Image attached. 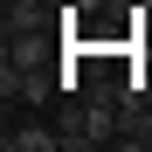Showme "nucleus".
<instances>
[{
  "mask_svg": "<svg viewBox=\"0 0 152 152\" xmlns=\"http://www.w3.org/2000/svg\"><path fill=\"white\" fill-rule=\"evenodd\" d=\"M0 97L7 104H28V111L56 104L62 97V62H0Z\"/></svg>",
  "mask_w": 152,
  "mask_h": 152,
  "instance_id": "1",
  "label": "nucleus"
},
{
  "mask_svg": "<svg viewBox=\"0 0 152 152\" xmlns=\"http://www.w3.org/2000/svg\"><path fill=\"white\" fill-rule=\"evenodd\" d=\"M7 152H62V124H42V118H14L7 104V132H0Z\"/></svg>",
  "mask_w": 152,
  "mask_h": 152,
  "instance_id": "2",
  "label": "nucleus"
},
{
  "mask_svg": "<svg viewBox=\"0 0 152 152\" xmlns=\"http://www.w3.org/2000/svg\"><path fill=\"white\" fill-rule=\"evenodd\" d=\"M118 145L124 152L152 145V104H145V90H124V104H118Z\"/></svg>",
  "mask_w": 152,
  "mask_h": 152,
  "instance_id": "3",
  "label": "nucleus"
},
{
  "mask_svg": "<svg viewBox=\"0 0 152 152\" xmlns=\"http://www.w3.org/2000/svg\"><path fill=\"white\" fill-rule=\"evenodd\" d=\"M111 0H69V14H104Z\"/></svg>",
  "mask_w": 152,
  "mask_h": 152,
  "instance_id": "4",
  "label": "nucleus"
},
{
  "mask_svg": "<svg viewBox=\"0 0 152 152\" xmlns=\"http://www.w3.org/2000/svg\"><path fill=\"white\" fill-rule=\"evenodd\" d=\"M48 7H56V14H69V0H48Z\"/></svg>",
  "mask_w": 152,
  "mask_h": 152,
  "instance_id": "5",
  "label": "nucleus"
}]
</instances>
